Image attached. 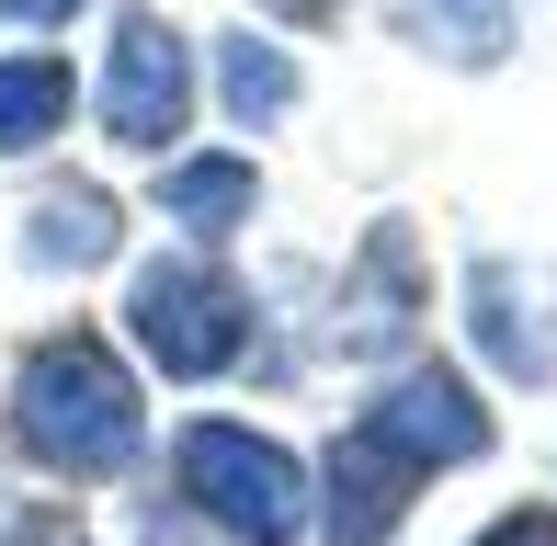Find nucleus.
Segmentation results:
<instances>
[{"label": "nucleus", "mask_w": 557, "mask_h": 546, "mask_svg": "<svg viewBox=\"0 0 557 546\" xmlns=\"http://www.w3.org/2000/svg\"><path fill=\"white\" fill-rule=\"evenodd\" d=\"M0 444H12V467H35L58 501L148 479V376H137V353H125V342H103L91 319L46 331L35 353L12 364Z\"/></svg>", "instance_id": "1"}, {"label": "nucleus", "mask_w": 557, "mask_h": 546, "mask_svg": "<svg viewBox=\"0 0 557 546\" xmlns=\"http://www.w3.org/2000/svg\"><path fill=\"white\" fill-rule=\"evenodd\" d=\"M171 489L206 524V546H319V467L262 421H183L171 433Z\"/></svg>", "instance_id": "2"}, {"label": "nucleus", "mask_w": 557, "mask_h": 546, "mask_svg": "<svg viewBox=\"0 0 557 546\" xmlns=\"http://www.w3.org/2000/svg\"><path fill=\"white\" fill-rule=\"evenodd\" d=\"M125 342H137L148 376L216 387V376H239V364L262 353V296H250V273H227L216 251H160V262H137V285H125Z\"/></svg>", "instance_id": "3"}, {"label": "nucleus", "mask_w": 557, "mask_h": 546, "mask_svg": "<svg viewBox=\"0 0 557 546\" xmlns=\"http://www.w3.org/2000/svg\"><path fill=\"white\" fill-rule=\"evenodd\" d=\"M194 103H206V58H194V35L171 12H148V0H125V12L103 23V69H91V114H103V137L171 160L183 126H194Z\"/></svg>", "instance_id": "4"}, {"label": "nucleus", "mask_w": 557, "mask_h": 546, "mask_svg": "<svg viewBox=\"0 0 557 546\" xmlns=\"http://www.w3.org/2000/svg\"><path fill=\"white\" fill-rule=\"evenodd\" d=\"M421 308H433V273H421V228L410 216H375L342 262L331 296V353L342 364H410L421 353Z\"/></svg>", "instance_id": "5"}, {"label": "nucleus", "mask_w": 557, "mask_h": 546, "mask_svg": "<svg viewBox=\"0 0 557 546\" xmlns=\"http://www.w3.org/2000/svg\"><path fill=\"white\" fill-rule=\"evenodd\" d=\"M364 421L398 444V456H421L433 479H455V467H490V444H500V410L478 399V376H467V364H444V353L387 364V376L364 387Z\"/></svg>", "instance_id": "6"}, {"label": "nucleus", "mask_w": 557, "mask_h": 546, "mask_svg": "<svg viewBox=\"0 0 557 546\" xmlns=\"http://www.w3.org/2000/svg\"><path fill=\"white\" fill-rule=\"evenodd\" d=\"M308 467H319V546H398V535H410V512L433 501V467L398 456L364 410H352Z\"/></svg>", "instance_id": "7"}, {"label": "nucleus", "mask_w": 557, "mask_h": 546, "mask_svg": "<svg viewBox=\"0 0 557 546\" xmlns=\"http://www.w3.org/2000/svg\"><path fill=\"white\" fill-rule=\"evenodd\" d=\"M467 353L500 364L512 387H557V285L535 262H500V251L467 262Z\"/></svg>", "instance_id": "8"}, {"label": "nucleus", "mask_w": 557, "mask_h": 546, "mask_svg": "<svg viewBox=\"0 0 557 546\" xmlns=\"http://www.w3.org/2000/svg\"><path fill=\"white\" fill-rule=\"evenodd\" d=\"M114 262H125V194L91 183V171L35 183V206H23V273L35 285H81V273H114Z\"/></svg>", "instance_id": "9"}, {"label": "nucleus", "mask_w": 557, "mask_h": 546, "mask_svg": "<svg viewBox=\"0 0 557 546\" xmlns=\"http://www.w3.org/2000/svg\"><path fill=\"white\" fill-rule=\"evenodd\" d=\"M148 194H160V216L194 239V251H227V239L262 216V171H250V148H171Z\"/></svg>", "instance_id": "10"}, {"label": "nucleus", "mask_w": 557, "mask_h": 546, "mask_svg": "<svg viewBox=\"0 0 557 546\" xmlns=\"http://www.w3.org/2000/svg\"><path fill=\"white\" fill-rule=\"evenodd\" d=\"M81 114V69L46 58V46H12L0 58V160H46Z\"/></svg>", "instance_id": "11"}, {"label": "nucleus", "mask_w": 557, "mask_h": 546, "mask_svg": "<svg viewBox=\"0 0 557 546\" xmlns=\"http://www.w3.org/2000/svg\"><path fill=\"white\" fill-rule=\"evenodd\" d=\"M398 12V35L421 46V58H444V69H500L523 46V0H387Z\"/></svg>", "instance_id": "12"}, {"label": "nucleus", "mask_w": 557, "mask_h": 546, "mask_svg": "<svg viewBox=\"0 0 557 546\" xmlns=\"http://www.w3.org/2000/svg\"><path fill=\"white\" fill-rule=\"evenodd\" d=\"M206 80H216L227 126H250V137H262V126H285V114H296V58H285L273 35H250V23H239V35H216Z\"/></svg>", "instance_id": "13"}, {"label": "nucleus", "mask_w": 557, "mask_h": 546, "mask_svg": "<svg viewBox=\"0 0 557 546\" xmlns=\"http://www.w3.org/2000/svg\"><path fill=\"white\" fill-rule=\"evenodd\" d=\"M0 546H103L81 524V501H12L0 512Z\"/></svg>", "instance_id": "14"}, {"label": "nucleus", "mask_w": 557, "mask_h": 546, "mask_svg": "<svg viewBox=\"0 0 557 546\" xmlns=\"http://www.w3.org/2000/svg\"><path fill=\"white\" fill-rule=\"evenodd\" d=\"M467 546H557V501H500Z\"/></svg>", "instance_id": "15"}, {"label": "nucleus", "mask_w": 557, "mask_h": 546, "mask_svg": "<svg viewBox=\"0 0 557 546\" xmlns=\"http://www.w3.org/2000/svg\"><path fill=\"white\" fill-rule=\"evenodd\" d=\"M91 0H0V23H12V35H58V23H81Z\"/></svg>", "instance_id": "16"}, {"label": "nucleus", "mask_w": 557, "mask_h": 546, "mask_svg": "<svg viewBox=\"0 0 557 546\" xmlns=\"http://www.w3.org/2000/svg\"><path fill=\"white\" fill-rule=\"evenodd\" d=\"M262 12H273V23H331L342 0H262Z\"/></svg>", "instance_id": "17"}]
</instances>
